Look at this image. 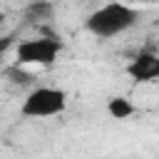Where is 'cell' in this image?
Instances as JSON below:
<instances>
[{"mask_svg": "<svg viewBox=\"0 0 159 159\" xmlns=\"http://www.w3.org/2000/svg\"><path fill=\"white\" fill-rule=\"evenodd\" d=\"M139 17H142L139 10H134V7L124 5V2H107V5L97 7V10L87 17L84 27H87L94 37L109 40V37L122 35V32H127L129 27H134V25L139 22Z\"/></svg>", "mask_w": 159, "mask_h": 159, "instance_id": "1", "label": "cell"}, {"mask_svg": "<svg viewBox=\"0 0 159 159\" xmlns=\"http://www.w3.org/2000/svg\"><path fill=\"white\" fill-rule=\"evenodd\" d=\"M67 107V94L65 89L57 87H35L20 107L22 117H32V119H42V117H55L62 114Z\"/></svg>", "mask_w": 159, "mask_h": 159, "instance_id": "2", "label": "cell"}, {"mask_svg": "<svg viewBox=\"0 0 159 159\" xmlns=\"http://www.w3.org/2000/svg\"><path fill=\"white\" fill-rule=\"evenodd\" d=\"M62 45L57 37H35V40H25L15 47V57L17 65H52L60 55Z\"/></svg>", "mask_w": 159, "mask_h": 159, "instance_id": "3", "label": "cell"}, {"mask_svg": "<svg viewBox=\"0 0 159 159\" xmlns=\"http://www.w3.org/2000/svg\"><path fill=\"white\" fill-rule=\"evenodd\" d=\"M127 75L134 82H154L159 80V55L157 52H139L129 60L127 65Z\"/></svg>", "mask_w": 159, "mask_h": 159, "instance_id": "4", "label": "cell"}, {"mask_svg": "<svg viewBox=\"0 0 159 159\" xmlns=\"http://www.w3.org/2000/svg\"><path fill=\"white\" fill-rule=\"evenodd\" d=\"M107 112H109L114 119H127V117L134 114V104H132L129 99H124V97H112V99L107 102Z\"/></svg>", "mask_w": 159, "mask_h": 159, "instance_id": "5", "label": "cell"}, {"mask_svg": "<svg viewBox=\"0 0 159 159\" xmlns=\"http://www.w3.org/2000/svg\"><path fill=\"white\" fill-rule=\"evenodd\" d=\"M27 20H50L52 17V2L50 0H32L27 5Z\"/></svg>", "mask_w": 159, "mask_h": 159, "instance_id": "6", "label": "cell"}, {"mask_svg": "<svg viewBox=\"0 0 159 159\" xmlns=\"http://www.w3.org/2000/svg\"><path fill=\"white\" fill-rule=\"evenodd\" d=\"M7 75L12 77V82H20V84H27V82L32 80V75H27V72H22V70H20V65H15V67H10V70H7Z\"/></svg>", "mask_w": 159, "mask_h": 159, "instance_id": "7", "label": "cell"}, {"mask_svg": "<svg viewBox=\"0 0 159 159\" xmlns=\"http://www.w3.org/2000/svg\"><path fill=\"white\" fill-rule=\"evenodd\" d=\"M2 20H5V15H2V12H0V25H2Z\"/></svg>", "mask_w": 159, "mask_h": 159, "instance_id": "8", "label": "cell"}]
</instances>
